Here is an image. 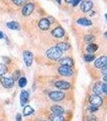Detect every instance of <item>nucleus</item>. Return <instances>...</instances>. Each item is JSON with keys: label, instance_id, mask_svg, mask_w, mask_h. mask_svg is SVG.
<instances>
[{"label": "nucleus", "instance_id": "c85d7f7f", "mask_svg": "<svg viewBox=\"0 0 107 121\" xmlns=\"http://www.w3.org/2000/svg\"><path fill=\"white\" fill-rule=\"evenodd\" d=\"M102 91L103 93H106L107 92V85H106V83L102 84Z\"/></svg>", "mask_w": 107, "mask_h": 121}, {"label": "nucleus", "instance_id": "5701e85b", "mask_svg": "<svg viewBox=\"0 0 107 121\" xmlns=\"http://www.w3.org/2000/svg\"><path fill=\"white\" fill-rule=\"evenodd\" d=\"M7 72V66L3 64H0V77L3 75H4Z\"/></svg>", "mask_w": 107, "mask_h": 121}, {"label": "nucleus", "instance_id": "39448f33", "mask_svg": "<svg viewBox=\"0 0 107 121\" xmlns=\"http://www.w3.org/2000/svg\"><path fill=\"white\" fill-rule=\"evenodd\" d=\"M23 60L27 66H31L33 61V54L30 51L23 52Z\"/></svg>", "mask_w": 107, "mask_h": 121}, {"label": "nucleus", "instance_id": "e433bc0d", "mask_svg": "<svg viewBox=\"0 0 107 121\" xmlns=\"http://www.w3.org/2000/svg\"><path fill=\"white\" fill-rule=\"evenodd\" d=\"M103 80H104L105 82H106V81H107V75H106V74H105V75H104V78H103Z\"/></svg>", "mask_w": 107, "mask_h": 121}, {"label": "nucleus", "instance_id": "f704fd0d", "mask_svg": "<svg viewBox=\"0 0 107 121\" xmlns=\"http://www.w3.org/2000/svg\"><path fill=\"white\" fill-rule=\"evenodd\" d=\"M48 20L49 21V23H53L54 22V19L52 18V17H48Z\"/></svg>", "mask_w": 107, "mask_h": 121}, {"label": "nucleus", "instance_id": "f8f14e48", "mask_svg": "<svg viewBox=\"0 0 107 121\" xmlns=\"http://www.w3.org/2000/svg\"><path fill=\"white\" fill-rule=\"evenodd\" d=\"M52 35L53 36H55V37L61 38L65 35V31H64V29L62 28L61 27H58V28H55L53 31H52Z\"/></svg>", "mask_w": 107, "mask_h": 121}, {"label": "nucleus", "instance_id": "6ab92c4d", "mask_svg": "<svg viewBox=\"0 0 107 121\" xmlns=\"http://www.w3.org/2000/svg\"><path fill=\"white\" fill-rule=\"evenodd\" d=\"M51 110L52 112L54 113V114H63L64 113V109L62 108L61 107L57 106V105H55V106H52L51 107Z\"/></svg>", "mask_w": 107, "mask_h": 121}, {"label": "nucleus", "instance_id": "cd10ccee", "mask_svg": "<svg viewBox=\"0 0 107 121\" xmlns=\"http://www.w3.org/2000/svg\"><path fill=\"white\" fill-rule=\"evenodd\" d=\"M19 76H20V73H19V70H16V71L14 73H13V76H12V78H13V80H18L19 78Z\"/></svg>", "mask_w": 107, "mask_h": 121}, {"label": "nucleus", "instance_id": "c9c22d12", "mask_svg": "<svg viewBox=\"0 0 107 121\" xmlns=\"http://www.w3.org/2000/svg\"><path fill=\"white\" fill-rule=\"evenodd\" d=\"M4 37V35H3V33L0 31V39H2V38H3Z\"/></svg>", "mask_w": 107, "mask_h": 121}, {"label": "nucleus", "instance_id": "ea45409f", "mask_svg": "<svg viewBox=\"0 0 107 121\" xmlns=\"http://www.w3.org/2000/svg\"><path fill=\"white\" fill-rule=\"evenodd\" d=\"M13 1H14V0H13Z\"/></svg>", "mask_w": 107, "mask_h": 121}, {"label": "nucleus", "instance_id": "473e14b6", "mask_svg": "<svg viewBox=\"0 0 107 121\" xmlns=\"http://www.w3.org/2000/svg\"><path fill=\"white\" fill-rule=\"evenodd\" d=\"M102 69V73H103V74H106V73H107V71H106V66H104V67H102V68H101Z\"/></svg>", "mask_w": 107, "mask_h": 121}, {"label": "nucleus", "instance_id": "20e7f679", "mask_svg": "<svg viewBox=\"0 0 107 121\" xmlns=\"http://www.w3.org/2000/svg\"><path fill=\"white\" fill-rule=\"evenodd\" d=\"M0 82H1L2 85L5 87V88L10 89L12 88L14 86V80L12 79V78H0Z\"/></svg>", "mask_w": 107, "mask_h": 121}, {"label": "nucleus", "instance_id": "423d86ee", "mask_svg": "<svg viewBox=\"0 0 107 121\" xmlns=\"http://www.w3.org/2000/svg\"><path fill=\"white\" fill-rule=\"evenodd\" d=\"M58 72L62 76H71L73 73V71L72 70V69L70 67H68V66H63L61 65V67H59L58 69Z\"/></svg>", "mask_w": 107, "mask_h": 121}, {"label": "nucleus", "instance_id": "f3484780", "mask_svg": "<svg viewBox=\"0 0 107 121\" xmlns=\"http://www.w3.org/2000/svg\"><path fill=\"white\" fill-rule=\"evenodd\" d=\"M7 26L8 27V28L12 29V30H19L20 29V26H19V23L15 21L12 22H9L7 23Z\"/></svg>", "mask_w": 107, "mask_h": 121}, {"label": "nucleus", "instance_id": "6e6552de", "mask_svg": "<svg viewBox=\"0 0 107 121\" xmlns=\"http://www.w3.org/2000/svg\"><path fill=\"white\" fill-rule=\"evenodd\" d=\"M94 65H95V67L99 68V69L106 66V56H100L99 58H98V59L95 60Z\"/></svg>", "mask_w": 107, "mask_h": 121}, {"label": "nucleus", "instance_id": "b1692460", "mask_svg": "<svg viewBox=\"0 0 107 121\" xmlns=\"http://www.w3.org/2000/svg\"><path fill=\"white\" fill-rule=\"evenodd\" d=\"M27 83H28V82H27L26 78H19V86L20 87L23 88L24 86H26Z\"/></svg>", "mask_w": 107, "mask_h": 121}, {"label": "nucleus", "instance_id": "7ed1b4c3", "mask_svg": "<svg viewBox=\"0 0 107 121\" xmlns=\"http://www.w3.org/2000/svg\"><path fill=\"white\" fill-rule=\"evenodd\" d=\"M48 96L52 101L57 102V101H61L65 98V94L62 91H52L49 93Z\"/></svg>", "mask_w": 107, "mask_h": 121}, {"label": "nucleus", "instance_id": "c756f323", "mask_svg": "<svg viewBox=\"0 0 107 121\" xmlns=\"http://www.w3.org/2000/svg\"><path fill=\"white\" fill-rule=\"evenodd\" d=\"M89 111L90 112H97V111H98V108H97L96 107L91 106V107H89Z\"/></svg>", "mask_w": 107, "mask_h": 121}, {"label": "nucleus", "instance_id": "58836bf2", "mask_svg": "<svg viewBox=\"0 0 107 121\" xmlns=\"http://www.w3.org/2000/svg\"><path fill=\"white\" fill-rule=\"evenodd\" d=\"M57 2H58V3H59V4H61V0H57Z\"/></svg>", "mask_w": 107, "mask_h": 121}, {"label": "nucleus", "instance_id": "aec40b11", "mask_svg": "<svg viewBox=\"0 0 107 121\" xmlns=\"http://www.w3.org/2000/svg\"><path fill=\"white\" fill-rule=\"evenodd\" d=\"M102 83H96L93 86V92L95 93V95H101L103 93L102 91Z\"/></svg>", "mask_w": 107, "mask_h": 121}, {"label": "nucleus", "instance_id": "4c0bfd02", "mask_svg": "<svg viewBox=\"0 0 107 121\" xmlns=\"http://www.w3.org/2000/svg\"><path fill=\"white\" fill-rule=\"evenodd\" d=\"M73 1V0H66V2H67V3H72Z\"/></svg>", "mask_w": 107, "mask_h": 121}, {"label": "nucleus", "instance_id": "a878e982", "mask_svg": "<svg viewBox=\"0 0 107 121\" xmlns=\"http://www.w3.org/2000/svg\"><path fill=\"white\" fill-rule=\"evenodd\" d=\"M95 59V56L93 55V54H88V55H85V60H86V61H92Z\"/></svg>", "mask_w": 107, "mask_h": 121}, {"label": "nucleus", "instance_id": "1a4fd4ad", "mask_svg": "<svg viewBox=\"0 0 107 121\" xmlns=\"http://www.w3.org/2000/svg\"><path fill=\"white\" fill-rule=\"evenodd\" d=\"M33 10H34V4L32 3H28V4L25 5L22 10V14L25 16L30 15L32 13Z\"/></svg>", "mask_w": 107, "mask_h": 121}, {"label": "nucleus", "instance_id": "dca6fc26", "mask_svg": "<svg viewBox=\"0 0 107 121\" xmlns=\"http://www.w3.org/2000/svg\"><path fill=\"white\" fill-rule=\"evenodd\" d=\"M49 119L51 121H65V118L60 114H52L49 116Z\"/></svg>", "mask_w": 107, "mask_h": 121}, {"label": "nucleus", "instance_id": "0eeeda50", "mask_svg": "<svg viewBox=\"0 0 107 121\" xmlns=\"http://www.w3.org/2000/svg\"><path fill=\"white\" fill-rule=\"evenodd\" d=\"M93 7V3L90 0H83L81 4V9L84 12H88Z\"/></svg>", "mask_w": 107, "mask_h": 121}, {"label": "nucleus", "instance_id": "7c9ffc66", "mask_svg": "<svg viewBox=\"0 0 107 121\" xmlns=\"http://www.w3.org/2000/svg\"><path fill=\"white\" fill-rule=\"evenodd\" d=\"M97 119L96 117H94L93 116H90L88 117V121H96Z\"/></svg>", "mask_w": 107, "mask_h": 121}, {"label": "nucleus", "instance_id": "4be33fe9", "mask_svg": "<svg viewBox=\"0 0 107 121\" xmlns=\"http://www.w3.org/2000/svg\"><path fill=\"white\" fill-rule=\"evenodd\" d=\"M98 46L97 45V44H89V45L87 46L86 50H87V52H90V53H92V52H96L97 50H98Z\"/></svg>", "mask_w": 107, "mask_h": 121}, {"label": "nucleus", "instance_id": "9d476101", "mask_svg": "<svg viewBox=\"0 0 107 121\" xmlns=\"http://www.w3.org/2000/svg\"><path fill=\"white\" fill-rule=\"evenodd\" d=\"M29 99V93L26 91H23L20 94V102L21 105L23 107L24 105H26L28 102Z\"/></svg>", "mask_w": 107, "mask_h": 121}, {"label": "nucleus", "instance_id": "2f4dec72", "mask_svg": "<svg viewBox=\"0 0 107 121\" xmlns=\"http://www.w3.org/2000/svg\"><path fill=\"white\" fill-rule=\"evenodd\" d=\"M80 2H81V0H73L72 3H73V7H75V6H77Z\"/></svg>", "mask_w": 107, "mask_h": 121}, {"label": "nucleus", "instance_id": "bb28decb", "mask_svg": "<svg viewBox=\"0 0 107 121\" xmlns=\"http://www.w3.org/2000/svg\"><path fill=\"white\" fill-rule=\"evenodd\" d=\"M27 2V0H14V3L15 5L17 6H23V4H25Z\"/></svg>", "mask_w": 107, "mask_h": 121}, {"label": "nucleus", "instance_id": "412c9836", "mask_svg": "<svg viewBox=\"0 0 107 121\" xmlns=\"http://www.w3.org/2000/svg\"><path fill=\"white\" fill-rule=\"evenodd\" d=\"M32 113H34V109H33L32 107L26 106L24 107V109H23V116H30V115H32Z\"/></svg>", "mask_w": 107, "mask_h": 121}, {"label": "nucleus", "instance_id": "2eb2a0df", "mask_svg": "<svg viewBox=\"0 0 107 121\" xmlns=\"http://www.w3.org/2000/svg\"><path fill=\"white\" fill-rule=\"evenodd\" d=\"M77 23H78V24L82 25V26H85V27L92 25V22H91V20H89V19H86V18L79 19L78 20H77Z\"/></svg>", "mask_w": 107, "mask_h": 121}, {"label": "nucleus", "instance_id": "72a5a7b5", "mask_svg": "<svg viewBox=\"0 0 107 121\" xmlns=\"http://www.w3.org/2000/svg\"><path fill=\"white\" fill-rule=\"evenodd\" d=\"M16 121H22V116L20 114H17L16 116Z\"/></svg>", "mask_w": 107, "mask_h": 121}, {"label": "nucleus", "instance_id": "f257e3e1", "mask_svg": "<svg viewBox=\"0 0 107 121\" xmlns=\"http://www.w3.org/2000/svg\"><path fill=\"white\" fill-rule=\"evenodd\" d=\"M61 56H62V52L56 46L52 47V48H49L47 51V56L51 60H56L60 59Z\"/></svg>", "mask_w": 107, "mask_h": 121}, {"label": "nucleus", "instance_id": "4468645a", "mask_svg": "<svg viewBox=\"0 0 107 121\" xmlns=\"http://www.w3.org/2000/svg\"><path fill=\"white\" fill-rule=\"evenodd\" d=\"M39 27L42 30H47L50 27V23L48 20V19H42L39 22Z\"/></svg>", "mask_w": 107, "mask_h": 121}, {"label": "nucleus", "instance_id": "f03ea898", "mask_svg": "<svg viewBox=\"0 0 107 121\" xmlns=\"http://www.w3.org/2000/svg\"><path fill=\"white\" fill-rule=\"evenodd\" d=\"M89 103H90V104L92 105V106L98 107L99 106H101V105H102L103 100H102V99L101 98L100 95H91L90 98H89Z\"/></svg>", "mask_w": 107, "mask_h": 121}, {"label": "nucleus", "instance_id": "393cba45", "mask_svg": "<svg viewBox=\"0 0 107 121\" xmlns=\"http://www.w3.org/2000/svg\"><path fill=\"white\" fill-rule=\"evenodd\" d=\"M93 40H94V36H92V35H86V36H85V37H84L85 42H86V43L92 42Z\"/></svg>", "mask_w": 107, "mask_h": 121}, {"label": "nucleus", "instance_id": "9b49d317", "mask_svg": "<svg viewBox=\"0 0 107 121\" xmlns=\"http://www.w3.org/2000/svg\"><path fill=\"white\" fill-rule=\"evenodd\" d=\"M60 64L63 66H68V67H72L73 65V60L70 57H64L60 60Z\"/></svg>", "mask_w": 107, "mask_h": 121}, {"label": "nucleus", "instance_id": "a211bd4d", "mask_svg": "<svg viewBox=\"0 0 107 121\" xmlns=\"http://www.w3.org/2000/svg\"><path fill=\"white\" fill-rule=\"evenodd\" d=\"M56 47H57V48H59V49L61 50L62 52H65V51H67V50L70 48L69 44H68V43H65V42L59 43V44L56 45Z\"/></svg>", "mask_w": 107, "mask_h": 121}, {"label": "nucleus", "instance_id": "ddd939ff", "mask_svg": "<svg viewBox=\"0 0 107 121\" xmlns=\"http://www.w3.org/2000/svg\"><path fill=\"white\" fill-rule=\"evenodd\" d=\"M55 86L57 88L61 90H68L70 87V84L65 81H58L55 83Z\"/></svg>", "mask_w": 107, "mask_h": 121}]
</instances>
